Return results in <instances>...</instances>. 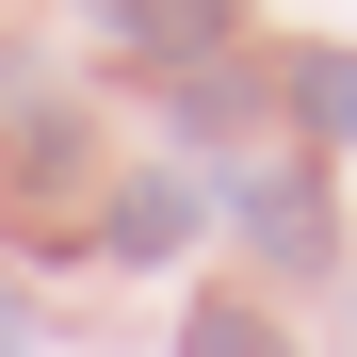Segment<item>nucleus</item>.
<instances>
[{
    "instance_id": "1",
    "label": "nucleus",
    "mask_w": 357,
    "mask_h": 357,
    "mask_svg": "<svg viewBox=\"0 0 357 357\" xmlns=\"http://www.w3.org/2000/svg\"><path fill=\"white\" fill-rule=\"evenodd\" d=\"M227 227H244L276 276H325V260H341V195H325V162H244V178H227Z\"/></svg>"
},
{
    "instance_id": "2",
    "label": "nucleus",
    "mask_w": 357,
    "mask_h": 357,
    "mask_svg": "<svg viewBox=\"0 0 357 357\" xmlns=\"http://www.w3.org/2000/svg\"><path fill=\"white\" fill-rule=\"evenodd\" d=\"M114 49H146V66H227V33H244V0H82Z\"/></svg>"
},
{
    "instance_id": "3",
    "label": "nucleus",
    "mask_w": 357,
    "mask_h": 357,
    "mask_svg": "<svg viewBox=\"0 0 357 357\" xmlns=\"http://www.w3.org/2000/svg\"><path fill=\"white\" fill-rule=\"evenodd\" d=\"M195 227H211V195H195V178H178V162H146L130 195H114V227H98V244H114V260H178V244H195Z\"/></svg>"
},
{
    "instance_id": "4",
    "label": "nucleus",
    "mask_w": 357,
    "mask_h": 357,
    "mask_svg": "<svg viewBox=\"0 0 357 357\" xmlns=\"http://www.w3.org/2000/svg\"><path fill=\"white\" fill-rule=\"evenodd\" d=\"M178 357H292V325L244 309V292H195V309H178Z\"/></svg>"
},
{
    "instance_id": "5",
    "label": "nucleus",
    "mask_w": 357,
    "mask_h": 357,
    "mask_svg": "<svg viewBox=\"0 0 357 357\" xmlns=\"http://www.w3.org/2000/svg\"><path fill=\"white\" fill-rule=\"evenodd\" d=\"M292 114L309 146H357V49H292Z\"/></svg>"
},
{
    "instance_id": "6",
    "label": "nucleus",
    "mask_w": 357,
    "mask_h": 357,
    "mask_svg": "<svg viewBox=\"0 0 357 357\" xmlns=\"http://www.w3.org/2000/svg\"><path fill=\"white\" fill-rule=\"evenodd\" d=\"M0 357H33V341H17V292H0Z\"/></svg>"
}]
</instances>
